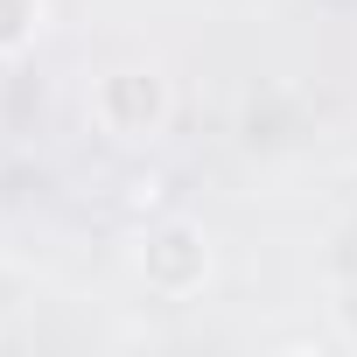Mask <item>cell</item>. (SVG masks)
<instances>
[{"label": "cell", "instance_id": "cell-1", "mask_svg": "<svg viewBox=\"0 0 357 357\" xmlns=\"http://www.w3.org/2000/svg\"><path fill=\"white\" fill-rule=\"evenodd\" d=\"M133 273L147 280V294L161 301H190L204 294L211 280V231L197 218H161L140 231V252H133Z\"/></svg>", "mask_w": 357, "mask_h": 357}, {"label": "cell", "instance_id": "cell-2", "mask_svg": "<svg viewBox=\"0 0 357 357\" xmlns=\"http://www.w3.org/2000/svg\"><path fill=\"white\" fill-rule=\"evenodd\" d=\"M168 112H175V91H168V77L147 70V63L105 70V77L91 84V119H98V133H112V140H154V133L168 126Z\"/></svg>", "mask_w": 357, "mask_h": 357}, {"label": "cell", "instance_id": "cell-3", "mask_svg": "<svg viewBox=\"0 0 357 357\" xmlns=\"http://www.w3.org/2000/svg\"><path fill=\"white\" fill-rule=\"evenodd\" d=\"M43 36V0H0V63Z\"/></svg>", "mask_w": 357, "mask_h": 357}]
</instances>
